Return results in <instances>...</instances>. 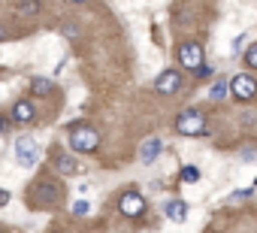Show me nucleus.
Returning a JSON list of instances; mask_svg holds the SVG:
<instances>
[{"label": "nucleus", "instance_id": "nucleus-1", "mask_svg": "<svg viewBox=\"0 0 257 233\" xmlns=\"http://www.w3.org/2000/svg\"><path fill=\"white\" fill-rule=\"evenodd\" d=\"M70 146H73V152H94L100 146V134L88 125H76L70 134Z\"/></svg>", "mask_w": 257, "mask_h": 233}, {"label": "nucleus", "instance_id": "nucleus-2", "mask_svg": "<svg viewBox=\"0 0 257 233\" xmlns=\"http://www.w3.org/2000/svg\"><path fill=\"white\" fill-rule=\"evenodd\" d=\"M176 128H179V134H185V137H200V134H206V119H203V112H197V109H185V112L179 115Z\"/></svg>", "mask_w": 257, "mask_h": 233}, {"label": "nucleus", "instance_id": "nucleus-3", "mask_svg": "<svg viewBox=\"0 0 257 233\" xmlns=\"http://www.w3.org/2000/svg\"><path fill=\"white\" fill-rule=\"evenodd\" d=\"M118 206H121V215H127V218H140V215L146 212V200H143L137 191H124Z\"/></svg>", "mask_w": 257, "mask_h": 233}, {"label": "nucleus", "instance_id": "nucleus-4", "mask_svg": "<svg viewBox=\"0 0 257 233\" xmlns=\"http://www.w3.org/2000/svg\"><path fill=\"white\" fill-rule=\"evenodd\" d=\"M179 61H182V67H188V70H200L203 67V49L197 46V43H185L182 49H179Z\"/></svg>", "mask_w": 257, "mask_h": 233}, {"label": "nucleus", "instance_id": "nucleus-5", "mask_svg": "<svg viewBox=\"0 0 257 233\" xmlns=\"http://www.w3.org/2000/svg\"><path fill=\"white\" fill-rule=\"evenodd\" d=\"M16 155H19V164H22V167H34V164L40 161V149H37V143H34L31 137H22V140H19Z\"/></svg>", "mask_w": 257, "mask_h": 233}, {"label": "nucleus", "instance_id": "nucleus-6", "mask_svg": "<svg viewBox=\"0 0 257 233\" xmlns=\"http://www.w3.org/2000/svg\"><path fill=\"white\" fill-rule=\"evenodd\" d=\"M230 91H233L236 100H251V97L257 94V82H254L251 76H236V79L230 82Z\"/></svg>", "mask_w": 257, "mask_h": 233}, {"label": "nucleus", "instance_id": "nucleus-7", "mask_svg": "<svg viewBox=\"0 0 257 233\" xmlns=\"http://www.w3.org/2000/svg\"><path fill=\"white\" fill-rule=\"evenodd\" d=\"M155 88H158L161 94H176V91L182 88V73H179V70H164V73L158 76Z\"/></svg>", "mask_w": 257, "mask_h": 233}, {"label": "nucleus", "instance_id": "nucleus-8", "mask_svg": "<svg viewBox=\"0 0 257 233\" xmlns=\"http://www.w3.org/2000/svg\"><path fill=\"white\" fill-rule=\"evenodd\" d=\"M37 194H34V203L37 206H52V203H61V197H64V191L61 188H55V185H40V188H34Z\"/></svg>", "mask_w": 257, "mask_h": 233}, {"label": "nucleus", "instance_id": "nucleus-9", "mask_svg": "<svg viewBox=\"0 0 257 233\" xmlns=\"http://www.w3.org/2000/svg\"><path fill=\"white\" fill-rule=\"evenodd\" d=\"M161 152H164V143H161L158 137H152V140H146V143H143V149H140V158H143L146 164H152V161H155Z\"/></svg>", "mask_w": 257, "mask_h": 233}, {"label": "nucleus", "instance_id": "nucleus-10", "mask_svg": "<svg viewBox=\"0 0 257 233\" xmlns=\"http://www.w3.org/2000/svg\"><path fill=\"white\" fill-rule=\"evenodd\" d=\"M13 119H16V122H22V125L34 122V119H37L34 103H28V100H19V103H16V109H13Z\"/></svg>", "mask_w": 257, "mask_h": 233}, {"label": "nucleus", "instance_id": "nucleus-11", "mask_svg": "<svg viewBox=\"0 0 257 233\" xmlns=\"http://www.w3.org/2000/svg\"><path fill=\"white\" fill-rule=\"evenodd\" d=\"M55 170H58L61 176H76V173H79V164H76V158H70V155H58V158H55Z\"/></svg>", "mask_w": 257, "mask_h": 233}, {"label": "nucleus", "instance_id": "nucleus-12", "mask_svg": "<svg viewBox=\"0 0 257 233\" xmlns=\"http://www.w3.org/2000/svg\"><path fill=\"white\" fill-rule=\"evenodd\" d=\"M164 212H167L170 221H185V218H188V203H182V200H170Z\"/></svg>", "mask_w": 257, "mask_h": 233}, {"label": "nucleus", "instance_id": "nucleus-13", "mask_svg": "<svg viewBox=\"0 0 257 233\" xmlns=\"http://www.w3.org/2000/svg\"><path fill=\"white\" fill-rule=\"evenodd\" d=\"M34 94H52V82L49 79H34Z\"/></svg>", "mask_w": 257, "mask_h": 233}, {"label": "nucleus", "instance_id": "nucleus-14", "mask_svg": "<svg viewBox=\"0 0 257 233\" xmlns=\"http://www.w3.org/2000/svg\"><path fill=\"white\" fill-rule=\"evenodd\" d=\"M88 212H91V203H88V200H76V203H73V215H82V218H85Z\"/></svg>", "mask_w": 257, "mask_h": 233}, {"label": "nucleus", "instance_id": "nucleus-15", "mask_svg": "<svg viewBox=\"0 0 257 233\" xmlns=\"http://www.w3.org/2000/svg\"><path fill=\"white\" fill-rule=\"evenodd\" d=\"M200 179V170L197 167H185L182 170V182H197Z\"/></svg>", "mask_w": 257, "mask_h": 233}, {"label": "nucleus", "instance_id": "nucleus-16", "mask_svg": "<svg viewBox=\"0 0 257 233\" xmlns=\"http://www.w3.org/2000/svg\"><path fill=\"white\" fill-rule=\"evenodd\" d=\"M224 97H227V82H218L212 88V100H224Z\"/></svg>", "mask_w": 257, "mask_h": 233}, {"label": "nucleus", "instance_id": "nucleus-17", "mask_svg": "<svg viewBox=\"0 0 257 233\" xmlns=\"http://www.w3.org/2000/svg\"><path fill=\"white\" fill-rule=\"evenodd\" d=\"M245 64H248V67H254V70H257V43H254V46H251V49H248V52H245Z\"/></svg>", "mask_w": 257, "mask_h": 233}, {"label": "nucleus", "instance_id": "nucleus-18", "mask_svg": "<svg viewBox=\"0 0 257 233\" xmlns=\"http://www.w3.org/2000/svg\"><path fill=\"white\" fill-rule=\"evenodd\" d=\"M40 10V4H22L19 7V13H37Z\"/></svg>", "mask_w": 257, "mask_h": 233}, {"label": "nucleus", "instance_id": "nucleus-19", "mask_svg": "<svg viewBox=\"0 0 257 233\" xmlns=\"http://www.w3.org/2000/svg\"><path fill=\"white\" fill-rule=\"evenodd\" d=\"M197 76H200V79H206V76H212V67H209V64H203V67L197 70Z\"/></svg>", "mask_w": 257, "mask_h": 233}, {"label": "nucleus", "instance_id": "nucleus-20", "mask_svg": "<svg viewBox=\"0 0 257 233\" xmlns=\"http://www.w3.org/2000/svg\"><path fill=\"white\" fill-rule=\"evenodd\" d=\"M245 197H251V188H245V191H236L230 200H245Z\"/></svg>", "mask_w": 257, "mask_h": 233}, {"label": "nucleus", "instance_id": "nucleus-21", "mask_svg": "<svg viewBox=\"0 0 257 233\" xmlns=\"http://www.w3.org/2000/svg\"><path fill=\"white\" fill-rule=\"evenodd\" d=\"M7 203H10V191L0 188V206H7Z\"/></svg>", "mask_w": 257, "mask_h": 233}, {"label": "nucleus", "instance_id": "nucleus-22", "mask_svg": "<svg viewBox=\"0 0 257 233\" xmlns=\"http://www.w3.org/2000/svg\"><path fill=\"white\" fill-rule=\"evenodd\" d=\"M4 37H7V31H4V28H0V40H4Z\"/></svg>", "mask_w": 257, "mask_h": 233}, {"label": "nucleus", "instance_id": "nucleus-23", "mask_svg": "<svg viewBox=\"0 0 257 233\" xmlns=\"http://www.w3.org/2000/svg\"><path fill=\"white\" fill-rule=\"evenodd\" d=\"M0 128H4V119H0Z\"/></svg>", "mask_w": 257, "mask_h": 233}]
</instances>
